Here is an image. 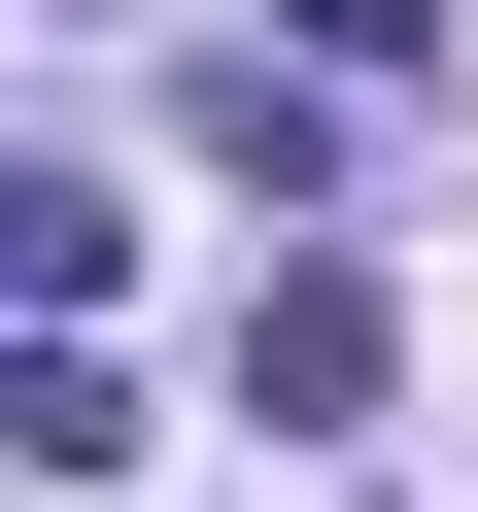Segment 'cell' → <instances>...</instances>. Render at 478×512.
Masks as SVG:
<instances>
[{
    "instance_id": "obj_1",
    "label": "cell",
    "mask_w": 478,
    "mask_h": 512,
    "mask_svg": "<svg viewBox=\"0 0 478 512\" xmlns=\"http://www.w3.org/2000/svg\"><path fill=\"white\" fill-rule=\"evenodd\" d=\"M239 410H376V274H274L239 308Z\"/></svg>"
}]
</instances>
